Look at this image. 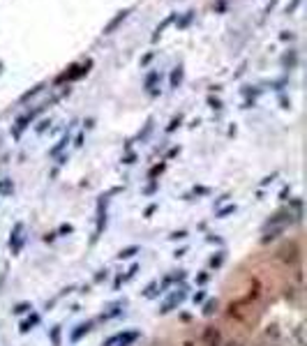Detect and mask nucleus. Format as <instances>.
Segmentation results:
<instances>
[{"label":"nucleus","mask_w":307,"mask_h":346,"mask_svg":"<svg viewBox=\"0 0 307 346\" xmlns=\"http://www.w3.org/2000/svg\"><path fill=\"white\" fill-rule=\"evenodd\" d=\"M139 252H141V247H139V245H129V247L120 249L118 254H116V259H118V261H127V259H132V256L139 254Z\"/></svg>","instance_id":"9"},{"label":"nucleus","mask_w":307,"mask_h":346,"mask_svg":"<svg viewBox=\"0 0 307 346\" xmlns=\"http://www.w3.org/2000/svg\"><path fill=\"white\" fill-rule=\"evenodd\" d=\"M226 346H243V344H236V342H231V344H226Z\"/></svg>","instance_id":"43"},{"label":"nucleus","mask_w":307,"mask_h":346,"mask_svg":"<svg viewBox=\"0 0 307 346\" xmlns=\"http://www.w3.org/2000/svg\"><path fill=\"white\" fill-rule=\"evenodd\" d=\"M208 104H210V109H222V102L215 97H208Z\"/></svg>","instance_id":"29"},{"label":"nucleus","mask_w":307,"mask_h":346,"mask_svg":"<svg viewBox=\"0 0 307 346\" xmlns=\"http://www.w3.org/2000/svg\"><path fill=\"white\" fill-rule=\"evenodd\" d=\"M72 231H74V226H72V224H62V226H60V229H58V233H62V235L72 233Z\"/></svg>","instance_id":"28"},{"label":"nucleus","mask_w":307,"mask_h":346,"mask_svg":"<svg viewBox=\"0 0 307 346\" xmlns=\"http://www.w3.org/2000/svg\"><path fill=\"white\" fill-rule=\"evenodd\" d=\"M185 252H187V249H178V252H176L173 256H176V259H180V256H185Z\"/></svg>","instance_id":"40"},{"label":"nucleus","mask_w":307,"mask_h":346,"mask_svg":"<svg viewBox=\"0 0 307 346\" xmlns=\"http://www.w3.org/2000/svg\"><path fill=\"white\" fill-rule=\"evenodd\" d=\"M157 79H159L157 72H150V74L146 76V88L150 90V95H157V92H155V83H157Z\"/></svg>","instance_id":"13"},{"label":"nucleus","mask_w":307,"mask_h":346,"mask_svg":"<svg viewBox=\"0 0 307 346\" xmlns=\"http://www.w3.org/2000/svg\"><path fill=\"white\" fill-rule=\"evenodd\" d=\"M42 90H44V83H39V86H35L32 90H28V92H26V95H23V97H21V102H28L30 97H35V95H37V92H42Z\"/></svg>","instance_id":"20"},{"label":"nucleus","mask_w":307,"mask_h":346,"mask_svg":"<svg viewBox=\"0 0 307 346\" xmlns=\"http://www.w3.org/2000/svg\"><path fill=\"white\" fill-rule=\"evenodd\" d=\"M222 263H224V252H217V254L210 259V268H219Z\"/></svg>","instance_id":"21"},{"label":"nucleus","mask_w":307,"mask_h":346,"mask_svg":"<svg viewBox=\"0 0 307 346\" xmlns=\"http://www.w3.org/2000/svg\"><path fill=\"white\" fill-rule=\"evenodd\" d=\"M185 238H187V231H173L169 235V240H185Z\"/></svg>","instance_id":"26"},{"label":"nucleus","mask_w":307,"mask_h":346,"mask_svg":"<svg viewBox=\"0 0 307 346\" xmlns=\"http://www.w3.org/2000/svg\"><path fill=\"white\" fill-rule=\"evenodd\" d=\"M106 277V270H99V275H97V277H95V279H97V282H99V279H104Z\"/></svg>","instance_id":"42"},{"label":"nucleus","mask_w":307,"mask_h":346,"mask_svg":"<svg viewBox=\"0 0 307 346\" xmlns=\"http://www.w3.org/2000/svg\"><path fill=\"white\" fill-rule=\"evenodd\" d=\"M37 323H39V314H32L30 318H26V321H23L19 330H21V332H28V330H32V328H35Z\"/></svg>","instance_id":"12"},{"label":"nucleus","mask_w":307,"mask_h":346,"mask_svg":"<svg viewBox=\"0 0 307 346\" xmlns=\"http://www.w3.org/2000/svg\"><path fill=\"white\" fill-rule=\"evenodd\" d=\"M23 224L21 222H16L14 224V231H12V233H9V247H12V252H19V249H21V245H23Z\"/></svg>","instance_id":"4"},{"label":"nucleus","mask_w":307,"mask_h":346,"mask_svg":"<svg viewBox=\"0 0 307 346\" xmlns=\"http://www.w3.org/2000/svg\"><path fill=\"white\" fill-rule=\"evenodd\" d=\"M157 210V203H153V205H148V208H146V217H150V215H153V212Z\"/></svg>","instance_id":"33"},{"label":"nucleus","mask_w":307,"mask_h":346,"mask_svg":"<svg viewBox=\"0 0 307 346\" xmlns=\"http://www.w3.org/2000/svg\"><path fill=\"white\" fill-rule=\"evenodd\" d=\"M196 282H199V284H206V282H208V275H199V279H196Z\"/></svg>","instance_id":"39"},{"label":"nucleus","mask_w":307,"mask_h":346,"mask_svg":"<svg viewBox=\"0 0 307 346\" xmlns=\"http://www.w3.org/2000/svg\"><path fill=\"white\" fill-rule=\"evenodd\" d=\"M56 235H58V233H46L44 235V242H53V240H56Z\"/></svg>","instance_id":"36"},{"label":"nucleus","mask_w":307,"mask_h":346,"mask_svg":"<svg viewBox=\"0 0 307 346\" xmlns=\"http://www.w3.org/2000/svg\"><path fill=\"white\" fill-rule=\"evenodd\" d=\"M284 65H286V67H289V69H291L293 65H296V51L286 53V56H284Z\"/></svg>","instance_id":"25"},{"label":"nucleus","mask_w":307,"mask_h":346,"mask_svg":"<svg viewBox=\"0 0 307 346\" xmlns=\"http://www.w3.org/2000/svg\"><path fill=\"white\" fill-rule=\"evenodd\" d=\"M12 192H14V182L9 180V178H2V180H0V194L9 196Z\"/></svg>","instance_id":"14"},{"label":"nucleus","mask_w":307,"mask_h":346,"mask_svg":"<svg viewBox=\"0 0 307 346\" xmlns=\"http://www.w3.org/2000/svg\"><path fill=\"white\" fill-rule=\"evenodd\" d=\"M185 298H187V288H185V286L173 288L171 293L166 295V300L159 305V314H169V312H173V309H178L180 305L185 302Z\"/></svg>","instance_id":"1"},{"label":"nucleus","mask_w":307,"mask_h":346,"mask_svg":"<svg viewBox=\"0 0 307 346\" xmlns=\"http://www.w3.org/2000/svg\"><path fill=\"white\" fill-rule=\"evenodd\" d=\"M192 19H194V9H189V12H185V16H183V19H180V21H178V28H180V30H183V28H187Z\"/></svg>","instance_id":"19"},{"label":"nucleus","mask_w":307,"mask_h":346,"mask_svg":"<svg viewBox=\"0 0 307 346\" xmlns=\"http://www.w3.org/2000/svg\"><path fill=\"white\" fill-rule=\"evenodd\" d=\"M134 159H136V155H127L123 162H125V164H134Z\"/></svg>","instance_id":"37"},{"label":"nucleus","mask_w":307,"mask_h":346,"mask_svg":"<svg viewBox=\"0 0 307 346\" xmlns=\"http://www.w3.org/2000/svg\"><path fill=\"white\" fill-rule=\"evenodd\" d=\"M275 175H277V173H273V175H268V178H263L261 185H268V182H273V178H275Z\"/></svg>","instance_id":"38"},{"label":"nucleus","mask_w":307,"mask_h":346,"mask_svg":"<svg viewBox=\"0 0 307 346\" xmlns=\"http://www.w3.org/2000/svg\"><path fill=\"white\" fill-rule=\"evenodd\" d=\"M289 194H291V187H284V189H282V194H279V199L284 201V199H286V196H289Z\"/></svg>","instance_id":"35"},{"label":"nucleus","mask_w":307,"mask_h":346,"mask_svg":"<svg viewBox=\"0 0 307 346\" xmlns=\"http://www.w3.org/2000/svg\"><path fill=\"white\" fill-rule=\"evenodd\" d=\"M90 330H92V321H86V323H79V325H76V330L72 332V337H69V339H72V342H81V339L86 337V335H88Z\"/></svg>","instance_id":"7"},{"label":"nucleus","mask_w":307,"mask_h":346,"mask_svg":"<svg viewBox=\"0 0 307 346\" xmlns=\"http://www.w3.org/2000/svg\"><path fill=\"white\" fill-rule=\"evenodd\" d=\"M90 67H92V60H86L83 62V65H72V67L67 69V72H62V74L58 76V79H56V83H65V81H79V79H81V76H86L90 72Z\"/></svg>","instance_id":"2"},{"label":"nucleus","mask_w":307,"mask_h":346,"mask_svg":"<svg viewBox=\"0 0 307 346\" xmlns=\"http://www.w3.org/2000/svg\"><path fill=\"white\" fill-rule=\"evenodd\" d=\"M180 122H183V113H178V115H176V118H173V120L169 122L166 132H176V127H180Z\"/></svg>","instance_id":"22"},{"label":"nucleus","mask_w":307,"mask_h":346,"mask_svg":"<svg viewBox=\"0 0 307 346\" xmlns=\"http://www.w3.org/2000/svg\"><path fill=\"white\" fill-rule=\"evenodd\" d=\"M203 298H206V293H203V291H199V293H194V298H192V300H194V305H196V302H203Z\"/></svg>","instance_id":"31"},{"label":"nucleus","mask_w":307,"mask_h":346,"mask_svg":"<svg viewBox=\"0 0 307 346\" xmlns=\"http://www.w3.org/2000/svg\"><path fill=\"white\" fill-rule=\"evenodd\" d=\"M30 309H32L30 302H19V305L14 307V314H26V312H30Z\"/></svg>","instance_id":"23"},{"label":"nucleus","mask_w":307,"mask_h":346,"mask_svg":"<svg viewBox=\"0 0 307 346\" xmlns=\"http://www.w3.org/2000/svg\"><path fill=\"white\" fill-rule=\"evenodd\" d=\"M164 166H166V164H157V166H153V169H150V173H148V178H150V180H155V178H157L159 173L164 171Z\"/></svg>","instance_id":"24"},{"label":"nucleus","mask_w":307,"mask_h":346,"mask_svg":"<svg viewBox=\"0 0 307 346\" xmlns=\"http://www.w3.org/2000/svg\"><path fill=\"white\" fill-rule=\"evenodd\" d=\"M222 344V335L217 328H206L203 330V346H219Z\"/></svg>","instance_id":"6"},{"label":"nucleus","mask_w":307,"mask_h":346,"mask_svg":"<svg viewBox=\"0 0 307 346\" xmlns=\"http://www.w3.org/2000/svg\"><path fill=\"white\" fill-rule=\"evenodd\" d=\"M236 212V203H229V205H224V208H219L215 215H217L219 219H224V217H229V215H233Z\"/></svg>","instance_id":"16"},{"label":"nucleus","mask_w":307,"mask_h":346,"mask_svg":"<svg viewBox=\"0 0 307 346\" xmlns=\"http://www.w3.org/2000/svg\"><path fill=\"white\" fill-rule=\"evenodd\" d=\"M74 145H83V134L76 136V143H74Z\"/></svg>","instance_id":"41"},{"label":"nucleus","mask_w":307,"mask_h":346,"mask_svg":"<svg viewBox=\"0 0 307 346\" xmlns=\"http://www.w3.org/2000/svg\"><path fill=\"white\" fill-rule=\"evenodd\" d=\"M0 67H2V62H0Z\"/></svg>","instance_id":"44"},{"label":"nucleus","mask_w":307,"mask_h":346,"mask_svg":"<svg viewBox=\"0 0 307 346\" xmlns=\"http://www.w3.org/2000/svg\"><path fill=\"white\" fill-rule=\"evenodd\" d=\"M183 74H185V72H183V65H178V67L171 72V88H173V90H176L180 83H183Z\"/></svg>","instance_id":"11"},{"label":"nucleus","mask_w":307,"mask_h":346,"mask_svg":"<svg viewBox=\"0 0 307 346\" xmlns=\"http://www.w3.org/2000/svg\"><path fill=\"white\" fill-rule=\"evenodd\" d=\"M150 60H153V51H150V53H146V56H143V58H141V65H148Z\"/></svg>","instance_id":"34"},{"label":"nucleus","mask_w":307,"mask_h":346,"mask_svg":"<svg viewBox=\"0 0 307 346\" xmlns=\"http://www.w3.org/2000/svg\"><path fill=\"white\" fill-rule=\"evenodd\" d=\"M217 312V300L213 298V300H208L206 305H203V316H213Z\"/></svg>","instance_id":"17"},{"label":"nucleus","mask_w":307,"mask_h":346,"mask_svg":"<svg viewBox=\"0 0 307 346\" xmlns=\"http://www.w3.org/2000/svg\"><path fill=\"white\" fill-rule=\"evenodd\" d=\"M49 125H51V120H42V122H39V125H37V134H42V132H44Z\"/></svg>","instance_id":"30"},{"label":"nucleus","mask_w":307,"mask_h":346,"mask_svg":"<svg viewBox=\"0 0 307 346\" xmlns=\"http://www.w3.org/2000/svg\"><path fill=\"white\" fill-rule=\"evenodd\" d=\"M298 5H300V0H293L291 5L286 7V14H291V12H293V9H296V7H298Z\"/></svg>","instance_id":"32"},{"label":"nucleus","mask_w":307,"mask_h":346,"mask_svg":"<svg viewBox=\"0 0 307 346\" xmlns=\"http://www.w3.org/2000/svg\"><path fill=\"white\" fill-rule=\"evenodd\" d=\"M127 14H129V9H120L118 14L113 16L111 21H109V23H106V26H104V30H102V32H104V35H111V32H116V28H118L120 23H123V21H125V19H127Z\"/></svg>","instance_id":"5"},{"label":"nucleus","mask_w":307,"mask_h":346,"mask_svg":"<svg viewBox=\"0 0 307 346\" xmlns=\"http://www.w3.org/2000/svg\"><path fill=\"white\" fill-rule=\"evenodd\" d=\"M60 332H62V328H60V325H53L51 332H49V337H51V344L53 346H60Z\"/></svg>","instance_id":"18"},{"label":"nucleus","mask_w":307,"mask_h":346,"mask_svg":"<svg viewBox=\"0 0 307 346\" xmlns=\"http://www.w3.org/2000/svg\"><path fill=\"white\" fill-rule=\"evenodd\" d=\"M136 272H139V263H134V265H132V268H129V272H127V275H125V277H123V282H127V279H132V277H134V275H136Z\"/></svg>","instance_id":"27"},{"label":"nucleus","mask_w":307,"mask_h":346,"mask_svg":"<svg viewBox=\"0 0 307 346\" xmlns=\"http://www.w3.org/2000/svg\"><path fill=\"white\" fill-rule=\"evenodd\" d=\"M176 16H178V14L173 12V14H169V16H166V19H164V21L159 23L157 28H155V32H153V42H157V39H159V35H162V32H164V30H166V28H169V26H171L173 21H176Z\"/></svg>","instance_id":"8"},{"label":"nucleus","mask_w":307,"mask_h":346,"mask_svg":"<svg viewBox=\"0 0 307 346\" xmlns=\"http://www.w3.org/2000/svg\"><path fill=\"white\" fill-rule=\"evenodd\" d=\"M67 143H69V134H65L62 136V139H60L58 143H56V145H53L51 150H49V155H51V157H58L60 152L65 150V148H67Z\"/></svg>","instance_id":"10"},{"label":"nucleus","mask_w":307,"mask_h":346,"mask_svg":"<svg viewBox=\"0 0 307 346\" xmlns=\"http://www.w3.org/2000/svg\"><path fill=\"white\" fill-rule=\"evenodd\" d=\"M136 339H139V332L134 330H127V332H118V335H113L104 342V346H129L134 344Z\"/></svg>","instance_id":"3"},{"label":"nucleus","mask_w":307,"mask_h":346,"mask_svg":"<svg viewBox=\"0 0 307 346\" xmlns=\"http://www.w3.org/2000/svg\"><path fill=\"white\" fill-rule=\"evenodd\" d=\"M293 337H296L298 346H307V339H305V325L300 323L298 328H296V332H293Z\"/></svg>","instance_id":"15"}]
</instances>
